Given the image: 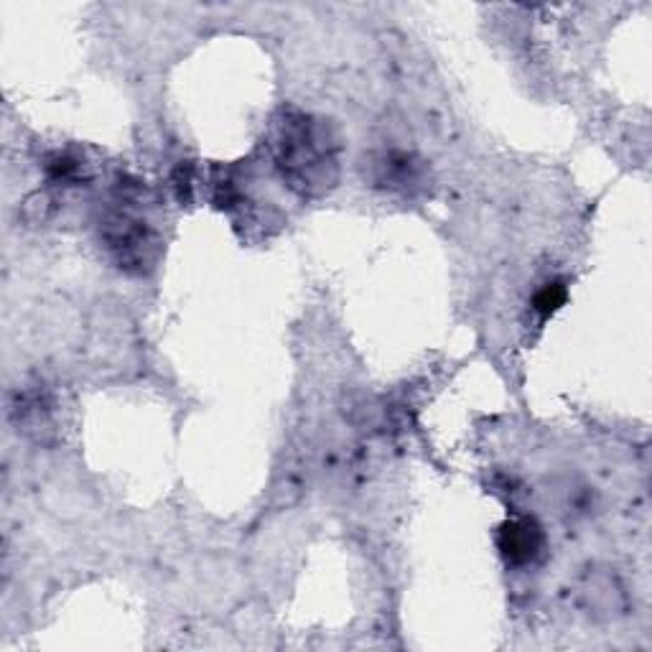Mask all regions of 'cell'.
I'll return each instance as SVG.
<instances>
[{
    "label": "cell",
    "instance_id": "cell-2",
    "mask_svg": "<svg viewBox=\"0 0 652 652\" xmlns=\"http://www.w3.org/2000/svg\"><path fill=\"white\" fill-rule=\"evenodd\" d=\"M102 235L110 253L115 255L118 263L125 265V268H131V265L143 268V265L148 263L153 240L151 232L146 230V222L133 220V217L125 214H112L110 220H104Z\"/></svg>",
    "mask_w": 652,
    "mask_h": 652
},
{
    "label": "cell",
    "instance_id": "cell-5",
    "mask_svg": "<svg viewBox=\"0 0 652 652\" xmlns=\"http://www.w3.org/2000/svg\"><path fill=\"white\" fill-rule=\"evenodd\" d=\"M46 168H49V174L54 179H71L79 172V161L71 158L69 153H54L46 161Z\"/></svg>",
    "mask_w": 652,
    "mask_h": 652
},
{
    "label": "cell",
    "instance_id": "cell-4",
    "mask_svg": "<svg viewBox=\"0 0 652 652\" xmlns=\"http://www.w3.org/2000/svg\"><path fill=\"white\" fill-rule=\"evenodd\" d=\"M375 168H377V181L390 189H408L418 181V164H413L406 153H390V156H383L375 164Z\"/></svg>",
    "mask_w": 652,
    "mask_h": 652
},
{
    "label": "cell",
    "instance_id": "cell-6",
    "mask_svg": "<svg viewBox=\"0 0 652 652\" xmlns=\"http://www.w3.org/2000/svg\"><path fill=\"white\" fill-rule=\"evenodd\" d=\"M563 301H566V291H563L559 284H553V286L549 284L541 294L535 296V309L541 311L543 317H549V313H553L555 309H559Z\"/></svg>",
    "mask_w": 652,
    "mask_h": 652
},
{
    "label": "cell",
    "instance_id": "cell-1",
    "mask_svg": "<svg viewBox=\"0 0 652 652\" xmlns=\"http://www.w3.org/2000/svg\"><path fill=\"white\" fill-rule=\"evenodd\" d=\"M280 168L301 195H321L336 181V146L327 125L296 115L280 133Z\"/></svg>",
    "mask_w": 652,
    "mask_h": 652
},
{
    "label": "cell",
    "instance_id": "cell-3",
    "mask_svg": "<svg viewBox=\"0 0 652 652\" xmlns=\"http://www.w3.org/2000/svg\"><path fill=\"white\" fill-rule=\"evenodd\" d=\"M497 545H500V553L507 563L528 566V563H535L543 555L545 533L533 518L507 520L500 528V535H497Z\"/></svg>",
    "mask_w": 652,
    "mask_h": 652
}]
</instances>
